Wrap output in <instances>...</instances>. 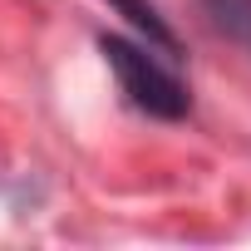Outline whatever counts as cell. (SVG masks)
<instances>
[{
  "instance_id": "3",
  "label": "cell",
  "mask_w": 251,
  "mask_h": 251,
  "mask_svg": "<svg viewBox=\"0 0 251 251\" xmlns=\"http://www.w3.org/2000/svg\"><path fill=\"white\" fill-rule=\"evenodd\" d=\"M202 10L217 35H226L231 45H241L251 54V0H202Z\"/></svg>"
},
{
  "instance_id": "2",
  "label": "cell",
  "mask_w": 251,
  "mask_h": 251,
  "mask_svg": "<svg viewBox=\"0 0 251 251\" xmlns=\"http://www.w3.org/2000/svg\"><path fill=\"white\" fill-rule=\"evenodd\" d=\"M108 10H113V15H123V20L133 25V35H138V40H148L158 54L182 59V40H177V35H173V25L158 15L153 0H108Z\"/></svg>"
},
{
  "instance_id": "1",
  "label": "cell",
  "mask_w": 251,
  "mask_h": 251,
  "mask_svg": "<svg viewBox=\"0 0 251 251\" xmlns=\"http://www.w3.org/2000/svg\"><path fill=\"white\" fill-rule=\"evenodd\" d=\"M99 54L108 59L123 99H128L138 113L148 118H163V123H177L192 113V94L187 84L173 74V64L158 59V50L148 40H128V35H99Z\"/></svg>"
}]
</instances>
